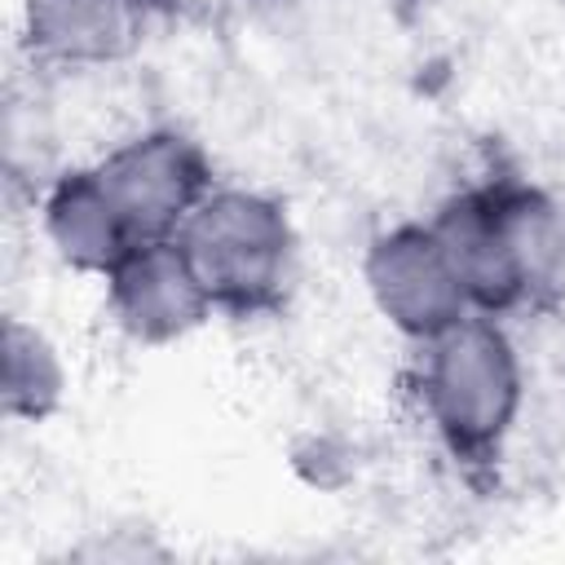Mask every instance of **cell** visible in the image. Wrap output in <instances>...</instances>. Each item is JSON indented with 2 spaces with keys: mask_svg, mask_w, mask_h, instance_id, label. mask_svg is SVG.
Masks as SVG:
<instances>
[{
  "mask_svg": "<svg viewBox=\"0 0 565 565\" xmlns=\"http://www.w3.org/2000/svg\"><path fill=\"white\" fill-rule=\"evenodd\" d=\"M472 313L503 318L547 287L565 256L556 207L525 185H477L428 221Z\"/></svg>",
  "mask_w": 565,
  "mask_h": 565,
  "instance_id": "cell-1",
  "label": "cell"
},
{
  "mask_svg": "<svg viewBox=\"0 0 565 565\" xmlns=\"http://www.w3.org/2000/svg\"><path fill=\"white\" fill-rule=\"evenodd\" d=\"M521 402L525 366L499 318L468 313L437 340L419 344V406L455 459H494Z\"/></svg>",
  "mask_w": 565,
  "mask_h": 565,
  "instance_id": "cell-2",
  "label": "cell"
},
{
  "mask_svg": "<svg viewBox=\"0 0 565 565\" xmlns=\"http://www.w3.org/2000/svg\"><path fill=\"white\" fill-rule=\"evenodd\" d=\"M177 243L216 313L256 318L282 305L296 265V230L278 199L243 185H212L177 230Z\"/></svg>",
  "mask_w": 565,
  "mask_h": 565,
  "instance_id": "cell-3",
  "label": "cell"
},
{
  "mask_svg": "<svg viewBox=\"0 0 565 565\" xmlns=\"http://www.w3.org/2000/svg\"><path fill=\"white\" fill-rule=\"evenodd\" d=\"M93 168L119 203L137 243L177 238V230L216 185L203 146L177 128H146L119 141Z\"/></svg>",
  "mask_w": 565,
  "mask_h": 565,
  "instance_id": "cell-4",
  "label": "cell"
},
{
  "mask_svg": "<svg viewBox=\"0 0 565 565\" xmlns=\"http://www.w3.org/2000/svg\"><path fill=\"white\" fill-rule=\"evenodd\" d=\"M362 282L380 318L415 344L437 340L472 313L428 221H402L375 234L362 256Z\"/></svg>",
  "mask_w": 565,
  "mask_h": 565,
  "instance_id": "cell-5",
  "label": "cell"
},
{
  "mask_svg": "<svg viewBox=\"0 0 565 565\" xmlns=\"http://www.w3.org/2000/svg\"><path fill=\"white\" fill-rule=\"evenodd\" d=\"M102 282L110 318L137 344H177L216 313L177 238L137 243Z\"/></svg>",
  "mask_w": 565,
  "mask_h": 565,
  "instance_id": "cell-6",
  "label": "cell"
},
{
  "mask_svg": "<svg viewBox=\"0 0 565 565\" xmlns=\"http://www.w3.org/2000/svg\"><path fill=\"white\" fill-rule=\"evenodd\" d=\"M150 0H22V44L57 71H93L132 57L146 40Z\"/></svg>",
  "mask_w": 565,
  "mask_h": 565,
  "instance_id": "cell-7",
  "label": "cell"
},
{
  "mask_svg": "<svg viewBox=\"0 0 565 565\" xmlns=\"http://www.w3.org/2000/svg\"><path fill=\"white\" fill-rule=\"evenodd\" d=\"M40 221H44V238H49L53 256L75 274L106 278L137 247V238H132L119 203L110 199L106 181L97 177V168L62 172L44 190Z\"/></svg>",
  "mask_w": 565,
  "mask_h": 565,
  "instance_id": "cell-8",
  "label": "cell"
},
{
  "mask_svg": "<svg viewBox=\"0 0 565 565\" xmlns=\"http://www.w3.org/2000/svg\"><path fill=\"white\" fill-rule=\"evenodd\" d=\"M71 388V371L62 349L22 318H4L0 335V402L4 415L18 424H44L62 411Z\"/></svg>",
  "mask_w": 565,
  "mask_h": 565,
  "instance_id": "cell-9",
  "label": "cell"
}]
</instances>
